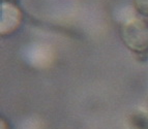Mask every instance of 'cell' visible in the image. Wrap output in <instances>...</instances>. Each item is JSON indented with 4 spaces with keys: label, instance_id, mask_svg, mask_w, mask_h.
<instances>
[{
    "label": "cell",
    "instance_id": "cell-4",
    "mask_svg": "<svg viewBox=\"0 0 148 129\" xmlns=\"http://www.w3.org/2000/svg\"><path fill=\"white\" fill-rule=\"evenodd\" d=\"M134 3L137 12L148 18V0H134Z\"/></svg>",
    "mask_w": 148,
    "mask_h": 129
},
{
    "label": "cell",
    "instance_id": "cell-3",
    "mask_svg": "<svg viewBox=\"0 0 148 129\" xmlns=\"http://www.w3.org/2000/svg\"><path fill=\"white\" fill-rule=\"evenodd\" d=\"M133 121L138 129H148V117L146 115L137 114Z\"/></svg>",
    "mask_w": 148,
    "mask_h": 129
},
{
    "label": "cell",
    "instance_id": "cell-2",
    "mask_svg": "<svg viewBox=\"0 0 148 129\" xmlns=\"http://www.w3.org/2000/svg\"><path fill=\"white\" fill-rule=\"evenodd\" d=\"M22 21V14L20 10L12 1L1 3V34H10L14 32Z\"/></svg>",
    "mask_w": 148,
    "mask_h": 129
},
{
    "label": "cell",
    "instance_id": "cell-6",
    "mask_svg": "<svg viewBox=\"0 0 148 129\" xmlns=\"http://www.w3.org/2000/svg\"><path fill=\"white\" fill-rule=\"evenodd\" d=\"M147 23H148V20H147Z\"/></svg>",
    "mask_w": 148,
    "mask_h": 129
},
{
    "label": "cell",
    "instance_id": "cell-1",
    "mask_svg": "<svg viewBox=\"0 0 148 129\" xmlns=\"http://www.w3.org/2000/svg\"><path fill=\"white\" fill-rule=\"evenodd\" d=\"M121 39L127 49L138 55L148 54V23L133 19L124 24L120 30Z\"/></svg>",
    "mask_w": 148,
    "mask_h": 129
},
{
    "label": "cell",
    "instance_id": "cell-5",
    "mask_svg": "<svg viewBox=\"0 0 148 129\" xmlns=\"http://www.w3.org/2000/svg\"><path fill=\"white\" fill-rule=\"evenodd\" d=\"M10 0H2V2H10Z\"/></svg>",
    "mask_w": 148,
    "mask_h": 129
}]
</instances>
